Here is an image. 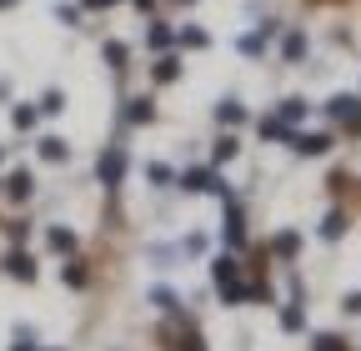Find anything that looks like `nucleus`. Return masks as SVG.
<instances>
[{"label": "nucleus", "instance_id": "35", "mask_svg": "<svg viewBox=\"0 0 361 351\" xmlns=\"http://www.w3.org/2000/svg\"><path fill=\"white\" fill-rule=\"evenodd\" d=\"M0 161H6V146H0Z\"/></svg>", "mask_w": 361, "mask_h": 351}, {"label": "nucleus", "instance_id": "19", "mask_svg": "<svg viewBox=\"0 0 361 351\" xmlns=\"http://www.w3.org/2000/svg\"><path fill=\"white\" fill-rule=\"evenodd\" d=\"M306 326V312L301 306H281V331H301Z\"/></svg>", "mask_w": 361, "mask_h": 351}, {"label": "nucleus", "instance_id": "4", "mask_svg": "<svg viewBox=\"0 0 361 351\" xmlns=\"http://www.w3.org/2000/svg\"><path fill=\"white\" fill-rule=\"evenodd\" d=\"M226 241L231 246L246 241V216H241V201H231V196H226Z\"/></svg>", "mask_w": 361, "mask_h": 351}, {"label": "nucleus", "instance_id": "28", "mask_svg": "<svg viewBox=\"0 0 361 351\" xmlns=\"http://www.w3.org/2000/svg\"><path fill=\"white\" fill-rule=\"evenodd\" d=\"M316 351H346L341 336H316Z\"/></svg>", "mask_w": 361, "mask_h": 351}, {"label": "nucleus", "instance_id": "32", "mask_svg": "<svg viewBox=\"0 0 361 351\" xmlns=\"http://www.w3.org/2000/svg\"><path fill=\"white\" fill-rule=\"evenodd\" d=\"M85 6H90V11H106V6H116V0H85Z\"/></svg>", "mask_w": 361, "mask_h": 351}, {"label": "nucleus", "instance_id": "8", "mask_svg": "<svg viewBox=\"0 0 361 351\" xmlns=\"http://www.w3.org/2000/svg\"><path fill=\"white\" fill-rule=\"evenodd\" d=\"M45 246H51V251H75V231H66V226H51V231H45Z\"/></svg>", "mask_w": 361, "mask_h": 351}, {"label": "nucleus", "instance_id": "34", "mask_svg": "<svg viewBox=\"0 0 361 351\" xmlns=\"http://www.w3.org/2000/svg\"><path fill=\"white\" fill-rule=\"evenodd\" d=\"M135 6H151V0H135Z\"/></svg>", "mask_w": 361, "mask_h": 351}, {"label": "nucleus", "instance_id": "21", "mask_svg": "<svg viewBox=\"0 0 361 351\" xmlns=\"http://www.w3.org/2000/svg\"><path fill=\"white\" fill-rule=\"evenodd\" d=\"M341 231H346V216H341V211H331L326 221H322V236H326V241H336Z\"/></svg>", "mask_w": 361, "mask_h": 351}, {"label": "nucleus", "instance_id": "23", "mask_svg": "<svg viewBox=\"0 0 361 351\" xmlns=\"http://www.w3.org/2000/svg\"><path fill=\"white\" fill-rule=\"evenodd\" d=\"M296 246H301L296 231H281V236H276V256H296Z\"/></svg>", "mask_w": 361, "mask_h": 351}, {"label": "nucleus", "instance_id": "13", "mask_svg": "<svg viewBox=\"0 0 361 351\" xmlns=\"http://www.w3.org/2000/svg\"><path fill=\"white\" fill-rule=\"evenodd\" d=\"M281 56H286V61H301V56H306V35H301V30H291V35L281 40Z\"/></svg>", "mask_w": 361, "mask_h": 351}, {"label": "nucleus", "instance_id": "10", "mask_svg": "<svg viewBox=\"0 0 361 351\" xmlns=\"http://www.w3.org/2000/svg\"><path fill=\"white\" fill-rule=\"evenodd\" d=\"M271 30H276V25H266V30H256V35H241V40H236V51H241V56H261V46H266V35H271Z\"/></svg>", "mask_w": 361, "mask_h": 351}, {"label": "nucleus", "instance_id": "11", "mask_svg": "<svg viewBox=\"0 0 361 351\" xmlns=\"http://www.w3.org/2000/svg\"><path fill=\"white\" fill-rule=\"evenodd\" d=\"M146 176H151V186H176V181H180V176H176L166 161H151V166H146Z\"/></svg>", "mask_w": 361, "mask_h": 351}, {"label": "nucleus", "instance_id": "12", "mask_svg": "<svg viewBox=\"0 0 361 351\" xmlns=\"http://www.w3.org/2000/svg\"><path fill=\"white\" fill-rule=\"evenodd\" d=\"M151 301L161 306V312H166V316H176V312H180V296H176L171 286H156V291H151Z\"/></svg>", "mask_w": 361, "mask_h": 351}, {"label": "nucleus", "instance_id": "31", "mask_svg": "<svg viewBox=\"0 0 361 351\" xmlns=\"http://www.w3.org/2000/svg\"><path fill=\"white\" fill-rule=\"evenodd\" d=\"M346 312H351V316H361V291H351V296H346Z\"/></svg>", "mask_w": 361, "mask_h": 351}, {"label": "nucleus", "instance_id": "2", "mask_svg": "<svg viewBox=\"0 0 361 351\" xmlns=\"http://www.w3.org/2000/svg\"><path fill=\"white\" fill-rule=\"evenodd\" d=\"M126 166H130V156H126V146H111V151L101 156V166H96V176H101V186H106V191H116V186L126 181Z\"/></svg>", "mask_w": 361, "mask_h": 351}, {"label": "nucleus", "instance_id": "18", "mask_svg": "<svg viewBox=\"0 0 361 351\" xmlns=\"http://www.w3.org/2000/svg\"><path fill=\"white\" fill-rule=\"evenodd\" d=\"M151 116H156V111H151V101H130V106H126V121H130V125H146Z\"/></svg>", "mask_w": 361, "mask_h": 351}, {"label": "nucleus", "instance_id": "36", "mask_svg": "<svg viewBox=\"0 0 361 351\" xmlns=\"http://www.w3.org/2000/svg\"><path fill=\"white\" fill-rule=\"evenodd\" d=\"M0 186H6V181H0Z\"/></svg>", "mask_w": 361, "mask_h": 351}, {"label": "nucleus", "instance_id": "26", "mask_svg": "<svg viewBox=\"0 0 361 351\" xmlns=\"http://www.w3.org/2000/svg\"><path fill=\"white\" fill-rule=\"evenodd\" d=\"M171 46V25H151V51H166Z\"/></svg>", "mask_w": 361, "mask_h": 351}, {"label": "nucleus", "instance_id": "17", "mask_svg": "<svg viewBox=\"0 0 361 351\" xmlns=\"http://www.w3.org/2000/svg\"><path fill=\"white\" fill-rule=\"evenodd\" d=\"M35 111H40V116H61V111H66V96H61V91H45Z\"/></svg>", "mask_w": 361, "mask_h": 351}, {"label": "nucleus", "instance_id": "6", "mask_svg": "<svg viewBox=\"0 0 361 351\" xmlns=\"http://www.w3.org/2000/svg\"><path fill=\"white\" fill-rule=\"evenodd\" d=\"M291 146H296L301 156H326V151H331V136H291Z\"/></svg>", "mask_w": 361, "mask_h": 351}, {"label": "nucleus", "instance_id": "1", "mask_svg": "<svg viewBox=\"0 0 361 351\" xmlns=\"http://www.w3.org/2000/svg\"><path fill=\"white\" fill-rule=\"evenodd\" d=\"M180 186H186V191H196V196H226L221 171H211V166H191L186 176H180Z\"/></svg>", "mask_w": 361, "mask_h": 351}, {"label": "nucleus", "instance_id": "14", "mask_svg": "<svg viewBox=\"0 0 361 351\" xmlns=\"http://www.w3.org/2000/svg\"><path fill=\"white\" fill-rule=\"evenodd\" d=\"M216 116H221V125H241V121H246V106H241V101H221Z\"/></svg>", "mask_w": 361, "mask_h": 351}, {"label": "nucleus", "instance_id": "20", "mask_svg": "<svg viewBox=\"0 0 361 351\" xmlns=\"http://www.w3.org/2000/svg\"><path fill=\"white\" fill-rule=\"evenodd\" d=\"M151 75H156V80H176V75H180V61H176V56H161Z\"/></svg>", "mask_w": 361, "mask_h": 351}, {"label": "nucleus", "instance_id": "25", "mask_svg": "<svg viewBox=\"0 0 361 351\" xmlns=\"http://www.w3.org/2000/svg\"><path fill=\"white\" fill-rule=\"evenodd\" d=\"M35 116H40L35 106H16V130H30V125H35Z\"/></svg>", "mask_w": 361, "mask_h": 351}, {"label": "nucleus", "instance_id": "7", "mask_svg": "<svg viewBox=\"0 0 361 351\" xmlns=\"http://www.w3.org/2000/svg\"><path fill=\"white\" fill-rule=\"evenodd\" d=\"M35 151H40V161H66V156H71L61 136H40V141H35Z\"/></svg>", "mask_w": 361, "mask_h": 351}, {"label": "nucleus", "instance_id": "27", "mask_svg": "<svg viewBox=\"0 0 361 351\" xmlns=\"http://www.w3.org/2000/svg\"><path fill=\"white\" fill-rule=\"evenodd\" d=\"M66 286H85V266H80V261H71V266H66Z\"/></svg>", "mask_w": 361, "mask_h": 351}, {"label": "nucleus", "instance_id": "9", "mask_svg": "<svg viewBox=\"0 0 361 351\" xmlns=\"http://www.w3.org/2000/svg\"><path fill=\"white\" fill-rule=\"evenodd\" d=\"M106 66H111V70H126V66H130L126 40H106Z\"/></svg>", "mask_w": 361, "mask_h": 351}, {"label": "nucleus", "instance_id": "5", "mask_svg": "<svg viewBox=\"0 0 361 351\" xmlns=\"http://www.w3.org/2000/svg\"><path fill=\"white\" fill-rule=\"evenodd\" d=\"M30 191H35L30 171H11V181H6V196H11V201H30Z\"/></svg>", "mask_w": 361, "mask_h": 351}, {"label": "nucleus", "instance_id": "22", "mask_svg": "<svg viewBox=\"0 0 361 351\" xmlns=\"http://www.w3.org/2000/svg\"><path fill=\"white\" fill-rule=\"evenodd\" d=\"M180 46H211V35L201 25H186V30H180Z\"/></svg>", "mask_w": 361, "mask_h": 351}, {"label": "nucleus", "instance_id": "24", "mask_svg": "<svg viewBox=\"0 0 361 351\" xmlns=\"http://www.w3.org/2000/svg\"><path fill=\"white\" fill-rule=\"evenodd\" d=\"M236 151H241V141H236V136H221V141H216V161H231Z\"/></svg>", "mask_w": 361, "mask_h": 351}, {"label": "nucleus", "instance_id": "33", "mask_svg": "<svg viewBox=\"0 0 361 351\" xmlns=\"http://www.w3.org/2000/svg\"><path fill=\"white\" fill-rule=\"evenodd\" d=\"M6 6H16V0H0V11H6Z\"/></svg>", "mask_w": 361, "mask_h": 351}, {"label": "nucleus", "instance_id": "29", "mask_svg": "<svg viewBox=\"0 0 361 351\" xmlns=\"http://www.w3.org/2000/svg\"><path fill=\"white\" fill-rule=\"evenodd\" d=\"M11 351H35V336H30V331L20 326V331H16V346H11Z\"/></svg>", "mask_w": 361, "mask_h": 351}, {"label": "nucleus", "instance_id": "16", "mask_svg": "<svg viewBox=\"0 0 361 351\" xmlns=\"http://www.w3.org/2000/svg\"><path fill=\"white\" fill-rule=\"evenodd\" d=\"M276 116H281L286 125H296V121H306V101H281V106H276Z\"/></svg>", "mask_w": 361, "mask_h": 351}, {"label": "nucleus", "instance_id": "3", "mask_svg": "<svg viewBox=\"0 0 361 351\" xmlns=\"http://www.w3.org/2000/svg\"><path fill=\"white\" fill-rule=\"evenodd\" d=\"M0 266H6V276H16V281H35V256L30 251H11Z\"/></svg>", "mask_w": 361, "mask_h": 351}, {"label": "nucleus", "instance_id": "15", "mask_svg": "<svg viewBox=\"0 0 361 351\" xmlns=\"http://www.w3.org/2000/svg\"><path fill=\"white\" fill-rule=\"evenodd\" d=\"M211 276H216L221 286H226V281H236V261H231V256H216V261H211Z\"/></svg>", "mask_w": 361, "mask_h": 351}, {"label": "nucleus", "instance_id": "30", "mask_svg": "<svg viewBox=\"0 0 361 351\" xmlns=\"http://www.w3.org/2000/svg\"><path fill=\"white\" fill-rule=\"evenodd\" d=\"M180 351H206V341H201L196 331H186V346H180Z\"/></svg>", "mask_w": 361, "mask_h": 351}]
</instances>
